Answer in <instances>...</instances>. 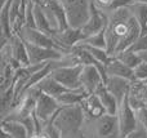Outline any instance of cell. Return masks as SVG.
I'll return each mask as SVG.
<instances>
[{
  "label": "cell",
  "instance_id": "obj_1",
  "mask_svg": "<svg viewBox=\"0 0 147 138\" xmlns=\"http://www.w3.org/2000/svg\"><path fill=\"white\" fill-rule=\"evenodd\" d=\"M109 22L105 30L107 44V53L115 57L127 50L133 43L142 35L140 23L133 17L128 7H123L107 14Z\"/></svg>",
  "mask_w": 147,
  "mask_h": 138
},
{
  "label": "cell",
  "instance_id": "obj_2",
  "mask_svg": "<svg viewBox=\"0 0 147 138\" xmlns=\"http://www.w3.org/2000/svg\"><path fill=\"white\" fill-rule=\"evenodd\" d=\"M85 115L80 105L71 107H62L52 123L61 133V138H84L83 124Z\"/></svg>",
  "mask_w": 147,
  "mask_h": 138
},
{
  "label": "cell",
  "instance_id": "obj_3",
  "mask_svg": "<svg viewBox=\"0 0 147 138\" xmlns=\"http://www.w3.org/2000/svg\"><path fill=\"white\" fill-rule=\"evenodd\" d=\"M84 138H121L117 115H106L96 119H86L83 124Z\"/></svg>",
  "mask_w": 147,
  "mask_h": 138
},
{
  "label": "cell",
  "instance_id": "obj_4",
  "mask_svg": "<svg viewBox=\"0 0 147 138\" xmlns=\"http://www.w3.org/2000/svg\"><path fill=\"white\" fill-rule=\"evenodd\" d=\"M65 8L70 27L81 28L90 14L92 0H58Z\"/></svg>",
  "mask_w": 147,
  "mask_h": 138
},
{
  "label": "cell",
  "instance_id": "obj_5",
  "mask_svg": "<svg viewBox=\"0 0 147 138\" xmlns=\"http://www.w3.org/2000/svg\"><path fill=\"white\" fill-rule=\"evenodd\" d=\"M43 9L54 32H61L70 27L65 8L58 0H34Z\"/></svg>",
  "mask_w": 147,
  "mask_h": 138
},
{
  "label": "cell",
  "instance_id": "obj_6",
  "mask_svg": "<svg viewBox=\"0 0 147 138\" xmlns=\"http://www.w3.org/2000/svg\"><path fill=\"white\" fill-rule=\"evenodd\" d=\"M17 35H20L21 38H22V40L26 41V43L34 44V45L41 46V48L54 49V50H58L63 54L69 53V50H66L63 46L59 45L58 41L54 38L47 35L45 32H41L38 28H30V27H26L25 26V27H22V30H21Z\"/></svg>",
  "mask_w": 147,
  "mask_h": 138
},
{
  "label": "cell",
  "instance_id": "obj_7",
  "mask_svg": "<svg viewBox=\"0 0 147 138\" xmlns=\"http://www.w3.org/2000/svg\"><path fill=\"white\" fill-rule=\"evenodd\" d=\"M81 65L78 66H69V67H59L54 69L51 72V76L56 81H58L61 85L70 90L81 89V72H83Z\"/></svg>",
  "mask_w": 147,
  "mask_h": 138
},
{
  "label": "cell",
  "instance_id": "obj_8",
  "mask_svg": "<svg viewBox=\"0 0 147 138\" xmlns=\"http://www.w3.org/2000/svg\"><path fill=\"white\" fill-rule=\"evenodd\" d=\"M61 108H62L61 105L57 102L56 98L41 92L38 98V102H36V107L34 114H35L36 119L40 121V124L44 128V125H47L48 123H51L53 120L54 116L58 114V111Z\"/></svg>",
  "mask_w": 147,
  "mask_h": 138
},
{
  "label": "cell",
  "instance_id": "obj_9",
  "mask_svg": "<svg viewBox=\"0 0 147 138\" xmlns=\"http://www.w3.org/2000/svg\"><path fill=\"white\" fill-rule=\"evenodd\" d=\"M129 96V94H128ZM117 119H119V127H120V134L121 138L127 137L132 132H134L138 128V119H137V111L130 106L129 98H125L123 103L119 107L117 112Z\"/></svg>",
  "mask_w": 147,
  "mask_h": 138
},
{
  "label": "cell",
  "instance_id": "obj_10",
  "mask_svg": "<svg viewBox=\"0 0 147 138\" xmlns=\"http://www.w3.org/2000/svg\"><path fill=\"white\" fill-rule=\"evenodd\" d=\"M107 22H109L107 14L103 13L102 10H99L98 8L93 4V1H92L90 14H89V18H88V21H86V23L81 27V31H83L85 38H89V36H93V35H96V34H99L106 30Z\"/></svg>",
  "mask_w": 147,
  "mask_h": 138
},
{
  "label": "cell",
  "instance_id": "obj_11",
  "mask_svg": "<svg viewBox=\"0 0 147 138\" xmlns=\"http://www.w3.org/2000/svg\"><path fill=\"white\" fill-rule=\"evenodd\" d=\"M26 48H27L30 65L49 63V62H52V61H57V59L62 58V56H63V53H61V52H58V50L41 48V46L34 45V44H30V43H26Z\"/></svg>",
  "mask_w": 147,
  "mask_h": 138
},
{
  "label": "cell",
  "instance_id": "obj_12",
  "mask_svg": "<svg viewBox=\"0 0 147 138\" xmlns=\"http://www.w3.org/2000/svg\"><path fill=\"white\" fill-rule=\"evenodd\" d=\"M105 80L102 76L99 69L96 65H89L83 67L81 72V89L86 94H94L96 90L101 84H103Z\"/></svg>",
  "mask_w": 147,
  "mask_h": 138
},
{
  "label": "cell",
  "instance_id": "obj_13",
  "mask_svg": "<svg viewBox=\"0 0 147 138\" xmlns=\"http://www.w3.org/2000/svg\"><path fill=\"white\" fill-rule=\"evenodd\" d=\"M133 81H129L127 79H123V77H116V76H109L107 80L105 81V87L107 88L110 93L116 98L117 103L120 105L123 103V101L128 97L130 92V85Z\"/></svg>",
  "mask_w": 147,
  "mask_h": 138
},
{
  "label": "cell",
  "instance_id": "obj_14",
  "mask_svg": "<svg viewBox=\"0 0 147 138\" xmlns=\"http://www.w3.org/2000/svg\"><path fill=\"white\" fill-rule=\"evenodd\" d=\"M54 39L58 41L61 46H63L66 50H71L74 46L79 45L81 41L85 39L81 28H72L69 27L67 30H63L61 32H57L54 35Z\"/></svg>",
  "mask_w": 147,
  "mask_h": 138
},
{
  "label": "cell",
  "instance_id": "obj_15",
  "mask_svg": "<svg viewBox=\"0 0 147 138\" xmlns=\"http://www.w3.org/2000/svg\"><path fill=\"white\" fill-rule=\"evenodd\" d=\"M129 103L136 111L147 107V88L142 81H133L129 92Z\"/></svg>",
  "mask_w": 147,
  "mask_h": 138
},
{
  "label": "cell",
  "instance_id": "obj_16",
  "mask_svg": "<svg viewBox=\"0 0 147 138\" xmlns=\"http://www.w3.org/2000/svg\"><path fill=\"white\" fill-rule=\"evenodd\" d=\"M10 46V52H12V57L18 65L21 66H28L30 65V59H28L27 48H26V43L22 40L20 35L14 34L12 38L8 40Z\"/></svg>",
  "mask_w": 147,
  "mask_h": 138
},
{
  "label": "cell",
  "instance_id": "obj_17",
  "mask_svg": "<svg viewBox=\"0 0 147 138\" xmlns=\"http://www.w3.org/2000/svg\"><path fill=\"white\" fill-rule=\"evenodd\" d=\"M80 106L83 108L84 115H85L86 119H96L106 115V110H105L101 100L98 98V96L96 93L86 96L85 100L81 102Z\"/></svg>",
  "mask_w": 147,
  "mask_h": 138
},
{
  "label": "cell",
  "instance_id": "obj_18",
  "mask_svg": "<svg viewBox=\"0 0 147 138\" xmlns=\"http://www.w3.org/2000/svg\"><path fill=\"white\" fill-rule=\"evenodd\" d=\"M107 76H116V77H123L127 79L129 81H136L134 77V70H132L130 67H128L127 65H124L121 61H119L117 58H112L111 62L109 65L105 66Z\"/></svg>",
  "mask_w": 147,
  "mask_h": 138
},
{
  "label": "cell",
  "instance_id": "obj_19",
  "mask_svg": "<svg viewBox=\"0 0 147 138\" xmlns=\"http://www.w3.org/2000/svg\"><path fill=\"white\" fill-rule=\"evenodd\" d=\"M36 88H38L40 92L45 93V94L51 96V97H53V98H58L59 96H62L63 93L70 90V89H67V88H65L63 85H61L58 81H56L51 75H48L45 79L41 80V81L36 85Z\"/></svg>",
  "mask_w": 147,
  "mask_h": 138
},
{
  "label": "cell",
  "instance_id": "obj_20",
  "mask_svg": "<svg viewBox=\"0 0 147 138\" xmlns=\"http://www.w3.org/2000/svg\"><path fill=\"white\" fill-rule=\"evenodd\" d=\"M96 94L101 100L102 105H103L105 110H106V114L114 115V116L117 115V112H119V103H117L116 98L107 90V88L105 87V83L98 87V89L96 90Z\"/></svg>",
  "mask_w": 147,
  "mask_h": 138
},
{
  "label": "cell",
  "instance_id": "obj_21",
  "mask_svg": "<svg viewBox=\"0 0 147 138\" xmlns=\"http://www.w3.org/2000/svg\"><path fill=\"white\" fill-rule=\"evenodd\" d=\"M89 94H86L83 89L78 90H69V92L63 93L62 96H59L58 98H56L57 102L61 105V107H71V106L81 105L85 97Z\"/></svg>",
  "mask_w": 147,
  "mask_h": 138
},
{
  "label": "cell",
  "instance_id": "obj_22",
  "mask_svg": "<svg viewBox=\"0 0 147 138\" xmlns=\"http://www.w3.org/2000/svg\"><path fill=\"white\" fill-rule=\"evenodd\" d=\"M129 10L132 12L133 17L140 23L142 35L147 34V3L142 1H133L128 5Z\"/></svg>",
  "mask_w": 147,
  "mask_h": 138
},
{
  "label": "cell",
  "instance_id": "obj_23",
  "mask_svg": "<svg viewBox=\"0 0 147 138\" xmlns=\"http://www.w3.org/2000/svg\"><path fill=\"white\" fill-rule=\"evenodd\" d=\"M1 131L5 132L10 138H30L27 129L23 124L18 121H1Z\"/></svg>",
  "mask_w": 147,
  "mask_h": 138
},
{
  "label": "cell",
  "instance_id": "obj_24",
  "mask_svg": "<svg viewBox=\"0 0 147 138\" xmlns=\"http://www.w3.org/2000/svg\"><path fill=\"white\" fill-rule=\"evenodd\" d=\"M34 20H35V26L39 31L45 32L47 35L54 38L56 32H54L53 28H52V26H51V23H49L48 18H47L45 13L43 12V9H41L38 4H35V8H34Z\"/></svg>",
  "mask_w": 147,
  "mask_h": 138
},
{
  "label": "cell",
  "instance_id": "obj_25",
  "mask_svg": "<svg viewBox=\"0 0 147 138\" xmlns=\"http://www.w3.org/2000/svg\"><path fill=\"white\" fill-rule=\"evenodd\" d=\"M115 58H117L119 61H121L124 65H127L128 67H130L132 70H134L138 65L142 63V59H141L140 54L134 53V52H130V50H124L121 53L116 54Z\"/></svg>",
  "mask_w": 147,
  "mask_h": 138
},
{
  "label": "cell",
  "instance_id": "obj_26",
  "mask_svg": "<svg viewBox=\"0 0 147 138\" xmlns=\"http://www.w3.org/2000/svg\"><path fill=\"white\" fill-rule=\"evenodd\" d=\"M81 46H83V48H85L86 50L90 53V56L93 57V58L96 59L97 62H99L101 65H103V66L109 65L110 62H111V59L114 58L112 56H110V54L107 53L106 49L93 48V46H89V45H81Z\"/></svg>",
  "mask_w": 147,
  "mask_h": 138
},
{
  "label": "cell",
  "instance_id": "obj_27",
  "mask_svg": "<svg viewBox=\"0 0 147 138\" xmlns=\"http://www.w3.org/2000/svg\"><path fill=\"white\" fill-rule=\"evenodd\" d=\"M79 45H89V46H93V48L106 49L107 44H106L105 31H102V32H99V34H96V35H93V36H89V38H85Z\"/></svg>",
  "mask_w": 147,
  "mask_h": 138
},
{
  "label": "cell",
  "instance_id": "obj_28",
  "mask_svg": "<svg viewBox=\"0 0 147 138\" xmlns=\"http://www.w3.org/2000/svg\"><path fill=\"white\" fill-rule=\"evenodd\" d=\"M127 50L134 52V53H142V52L147 50V34L141 35L140 38L130 45V48L127 49Z\"/></svg>",
  "mask_w": 147,
  "mask_h": 138
},
{
  "label": "cell",
  "instance_id": "obj_29",
  "mask_svg": "<svg viewBox=\"0 0 147 138\" xmlns=\"http://www.w3.org/2000/svg\"><path fill=\"white\" fill-rule=\"evenodd\" d=\"M134 77L137 81L147 83V63L142 62L134 69Z\"/></svg>",
  "mask_w": 147,
  "mask_h": 138
},
{
  "label": "cell",
  "instance_id": "obj_30",
  "mask_svg": "<svg viewBox=\"0 0 147 138\" xmlns=\"http://www.w3.org/2000/svg\"><path fill=\"white\" fill-rule=\"evenodd\" d=\"M137 119H138V124L142 127V129L145 131L147 136V107L141 108V110L137 111Z\"/></svg>",
  "mask_w": 147,
  "mask_h": 138
},
{
  "label": "cell",
  "instance_id": "obj_31",
  "mask_svg": "<svg viewBox=\"0 0 147 138\" xmlns=\"http://www.w3.org/2000/svg\"><path fill=\"white\" fill-rule=\"evenodd\" d=\"M146 136V133H145V131L142 129V127L138 124V128L136 129L134 132H132L130 134H128L127 137H124V138H143Z\"/></svg>",
  "mask_w": 147,
  "mask_h": 138
},
{
  "label": "cell",
  "instance_id": "obj_32",
  "mask_svg": "<svg viewBox=\"0 0 147 138\" xmlns=\"http://www.w3.org/2000/svg\"><path fill=\"white\" fill-rule=\"evenodd\" d=\"M141 57V59H142V62H145V63H147V50L142 52V53H138Z\"/></svg>",
  "mask_w": 147,
  "mask_h": 138
},
{
  "label": "cell",
  "instance_id": "obj_33",
  "mask_svg": "<svg viewBox=\"0 0 147 138\" xmlns=\"http://www.w3.org/2000/svg\"><path fill=\"white\" fill-rule=\"evenodd\" d=\"M0 1H1V5H4V4H5V3H7V1H8V0H0Z\"/></svg>",
  "mask_w": 147,
  "mask_h": 138
},
{
  "label": "cell",
  "instance_id": "obj_34",
  "mask_svg": "<svg viewBox=\"0 0 147 138\" xmlns=\"http://www.w3.org/2000/svg\"><path fill=\"white\" fill-rule=\"evenodd\" d=\"M143 138H147V136H145V137H143Z\"/></svg>",
  "mask_w": 147,
  "mask_h": 138
}]
</instances>
